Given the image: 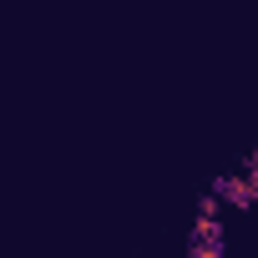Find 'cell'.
Segmentation results:
<instances>
[{"label":"cell","instance_id":"3","mask_svg":"<svg viewBox=\"0 0 258 258\" xmlns=\"http://www.w3.org/2000/svg\"><path fill=\"white\" fill-rule=\"evenodd\" d=\"M218 213H223V198L218 192H203L198 198V218H218Z\"/></svg>","mask_w":258,"mask_h":258},{"label":"cell","instance_id":"1","mask_svg":"<svg viewBox=\"0 0 258 258\" xmlns=\"http://www.w3.org/2000/svg\"><path fill=\"white\" fill-rule=\"evenodd\" d=\"M213 192H218L223 203H233L238 213H248V208L258 203V167H238V172H223V177L213 182Z\"/></svg>","mask_w":258,"mask_h":258},{"label":"cell","instance_id":"2","mask_svg":"<svg viewBox=\"0 0 258 258\" xmlns=\"http://www.w3.org/2000/svg\"><path fill=\"white\" fill-rule=\"evenodd\" d=\"M218 243H223V223H218V218H198L187 248H218Z\"/></svg>","mask_w":258,"mask_h":258},{"label":"cell","instance_id":"4","mask_svg":"<svg viewBox=\"0 0 258 258\" xmlns=\"http://www.w3.org/2000/svg\"><path fill=\"white\" fill-rule=\"evenodd\" d=\"M187 258H228V253H223V243H218V248H187Z\"/></svg>","mask_w":258,"mask_h":258}]
</instances>
